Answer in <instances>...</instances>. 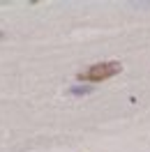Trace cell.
Returning a JSON list of instances; mask_svg holds the SVG:
<instances>
[{
	"label": "cell",
	"instance_id": "cell-1",
	"mask_svg": "<svg viewBox=\"0 0 150 152\" xmlns=\"http://www.w3.org/2000/svg\"><path fill=\"white\" fill-rule=\"evenodd\" d=\"M120 72H122V65L111 60V62H97V65L88 67L85 72H79L76 78L79 81H106V78L120 74Z\"/></svg>",
	"mask_w": 150,
	"mask_h": 152
},
{
	"label": "cell",
	"instance_id": "cell-2",
	"mask_svg": "<svg viewBox=\"0 0 150 152\" xmlns=\"http://www.w3.org/2000/svg\"><path fill=\"white\" fill-rule=\"evenodd\" d=\"M90 92H93V88H90V86H83V88L74 86V88H69V95H76V97H79V95H90Z\"/></svg>",
	"mask_w": 150,
	"mask_h": 152
},
{
	"label": "cell",
	"instance_id": "cell-3",
	"mask_svg": "<svg viewBox=\"0 0 150 152\" xmlns=\"http://www.w3.org/2000/svg\"><path fill=\"white\" fill-rule=\"evenodd\" d=\"M2 39H5V32H2V30H0V42H2Z\"/></svg>",
	"mask_w": 150,
	"mask_h": 152
}]
</instances>
